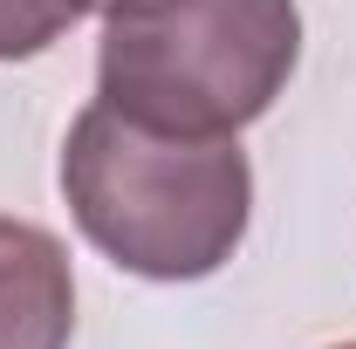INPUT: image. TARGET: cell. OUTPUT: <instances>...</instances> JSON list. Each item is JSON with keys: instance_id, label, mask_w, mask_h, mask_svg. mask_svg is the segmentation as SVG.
Here are the masks:
<instances>
[{"instance_id": "obj_1", "label": "cell", "mask_w": 356, "mask_h": 349, "mask_svg": "<svg viewBox=\"0 0 356 349\" xmlns=\"http://www.w3.org/2000/svg\"><path fill=\"white\" fill-rule=\"evenodd\" d=\"M62 199L124 274L206 281L247 240L254 172L240 137H178L89 103L62 144Z\"/></svg>"}, {"instance_id": "obj_3", "label": "cell", "mask_w": 356, "mask_h": 349, "mask_svg": "<svg viewBox=\"0 0 356 349\" xmlns=\"http://www.w3.org/2000/svg\"><path fill=\"white\" fill-rule=\"evenodd\" d=\"M76 274L48 226L0 219V349H69Z\"/></svg>"}, {"instance_id": "obj_5", "label": "cell", "mask_w": 356, "mask_h": 349, "mask_svg": "<svg viewBox=\"0 0 356 349\" xmlns=\"http://www.w3.org/2000/svg\"><path fill=\"white\" fill-rule=\"evenodd\" d=\"M336 349H356V343H336Z\"/></svg>"}, {"instance_id": "obj_2", "label": "cell", "mask_w": 356, "mask_h": 349, "mask_svg": "<svg viewBox=\"0 0 356 349\" xmlns=\"http://www.w3.org/2000/svg\"><path fill=\"white\" fill-rule=\"evenodd\" d=\"M302 62L295 0H110L96 103L178 137H240Z\"/></svg>"}, {"instance_id": "obj_4", "label": "cell", "mask_w": 356, "mask_h": 349, "mask_svg": "<svg viewBox=\"0 0 356 349\" xmlns=\"http://www.w3.org/2000/svg\"><path fill=\"white\" fill-rule=\"evenodd\" d=\"M110 0H0V62H28L55 48L76 21L103 14Z\"/></svg>"}]
</instances>
